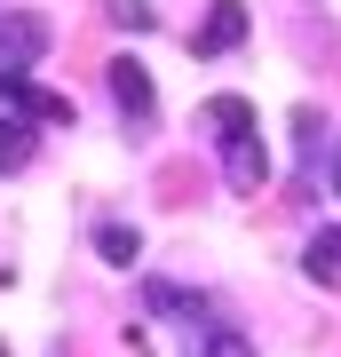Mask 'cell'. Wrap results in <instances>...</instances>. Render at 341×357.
Here are the masks:
<instances>
[{
  "mask_svg": "<svg viewBox=\"0 0 341 357\" xmlns=\"http://www.w3.org/2000/svg\"><path fill=\"white\" fill-rule=\"evenodd\" d=\"M40 48H48V24L24 8H0V72H32Z\"/></svg>",
  "mask_w": 341,
  "mask_h": 357,
  "instance_id": "obj_1",
  "label": "cell"
},
{
  "mask_svg": "<svg viewBox=\"0 0 341 357\" xmlns=\"http://www.w3.org/2000/svg\"><path fill=\"white\" fill-rule=\"evenodd\" d=\"M238 40H246V0H215L206 24L190 32V56H230Z\"/></svg>",
  "mask_w": 341,
  "mask_h": 357,
  "instance_id": "obj_2",
  "label": "cell"
},
{
  "mask_svg": "<svg viewBox=\"0 0 341 357\" xmlns=\"http://www.w3.org/2000/svg\"><path fill=\"white\" fill-rule=\"evenodd\" d=\"M103 72H112V103H119L127 119H151L159 112V88H151V72H143L135 56H112Z\"/></svg>",
  "mask_w": 341,
  "mask_h": 357,
  "instance_id": "obj_3",
  "label": "cell"
},
{
  "mask_svg": "<svg viewBox=\"0 0 341 357\" xmlns=\"http://www.w3.org/2000/svg\"><path fill=\"white\" fill-rule=\"evenodd\" d=\"M222 167H230V183H238V191H262V183H270L262 135H222Z\"/></svg>",
  "mask_w": 341,
  "mask_h": 357,
  "instance_id": "obj_4",
  "label": "cell"
},
{
  "mask_svg": "<svg viewBox=\"0 0 341 357\" xmlns=\"http://www.w3.org/2000/svg\"><path fill=\"white\" fill-rule=\"evenodd\" d=\"M302 270H310V278L326 286V294H341V222H333V230H317V238H310Z\"/></svg>",
  "mask_w": 341,
  "mask_h": 357,
  "instance_id": "obj_5",
  "label": "cell"
},
{
  "mask_svg": "<svg viewBox=\"0 0 341 357\" xmlns=\"http://www.w3.org/2000/svg\"><path fill=\"white\" fill-rule=\"evenodd\" d=\"M143 302H151V310H167V318H190V326L206 318V294H190V286H167V278H143Z\"/></svg>",
  "mask_w": 341,
  "mask_h": 357,
  "instance_id": "obj_6",
  "label": "cell"
},
{
  "mask_svg": "<svg viewBox=\"0 0 341 357\" xmlns=\"http://www.w3.org/2000/svg\"><path fill=\"white\" fill-rule=\"evenodd\" d=\"M24 167H32V119H0V175H24Z\"/></svg>",
  "mask_w": 341,
  "mask_h": 357,
  "instance_id": "obj_7",
  "label": "cell"
},
{
  "mask_svg": "<svg viewBox=\"0 0 341 357\" xmlns=\"http://www.w3.org/2000/svg\"><path fill=\"white\" fill-rule=\"evenodd\" d=\"M96 255L119 262V270H135V262H143V238H135L127 222H103V230H96Z\"/></svg>",
  "mask_w": 341,
  "mask_h": 357,
  "instance_id": "obj_8",
  "label": "cell"
},
{
  "mask_svg": "<svg viewBox=\"0 0 341 357\" xmlns=\"http://www.w3.org/2000/svg\"><path fill=\"white\" fill-rule=\"evenodd\" d=\"M206 119H215L222 135H254V103H246V96H215V103H206Z\"/></svg>",
  "mask_w": 341,
  "mask_h": 357,
  "instance_id": "obj_9",
  "label": "cell"
},
{
  "mask_svg": "<svg viewBox=\"0 0 341 357\" xmlns=\"http://www.w3.org/2000/svg\"><path fill=\"white\" fill-rule=\"evenodd\" d=\"M199 357H254V342L238 326H199Z\"/></svg>",
  "mask_w": 341,
  "mask_h": 357,
  "instance_id": "obj_10",
  "label": "cell"
},
{
  "mask_svg": "<svg viewBox=\"0 0 341 357\" xmlns=\"http://www.w3.org/2000/svg\"><path fill=\"white\" fill-rule=\"evenodd\" d=\"M103 16H112L119 32H151L159 16H151V0H103Z\"/></svg>",
  "mask_w": 341,
  "mask_h": 357,
  "instance_id": "obj_11",
  "label": "cell"
},
{
  "mask_svg": "<svg viewBox=\"0 0 341 357\" xmlns=\"http://www.w3.org/2000/svg\"><path fill=\"white\" fill-rule=\"evenodd\" d=\"M333 191H341V135H333Z\"/></svg>",
  "mask_w": 341,
  "mask_h": 357,
  "instance_id": "obj_12",
  "label": "cell"
},
{
  "mask_svg": "<svg viewBox=\"0 0 341 357\" xmlns=\"http://www.w3.org/2000/svg\"><path fill=\"white\" fill-rule=\"evenodd\" d=\"M0 357H8V342H0Z\"/></svg>",
  "mask_w": 341,
  "mask_h": 357,
  "instance_id": "obj_13",
  "label": "cell"
}]
</instances>
